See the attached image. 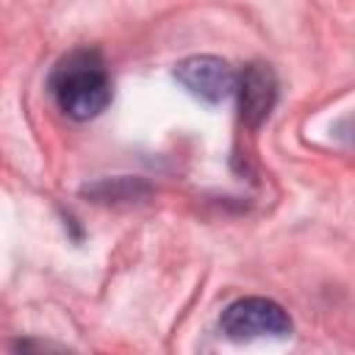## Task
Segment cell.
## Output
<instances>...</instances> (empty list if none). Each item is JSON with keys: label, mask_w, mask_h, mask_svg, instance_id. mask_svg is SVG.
I'll return each mask as SVG.
<instances>
[{"label": "cell", "mask_w": 355, "mask_h": 355, "mask_svg": "<svg viewBox=\"0 0 355 355\" xmlns=\"http://www.w3.org/2000/svg\"><path fill=\"white\" fill-rule=\"evenodd\" d=\"M178 83L202 103H222L233 94L236 72L219 55H189L175 67Z\"/></svg>", "instance_id": "obj_3"}, {"label": "cell", "mask_w": 355, "mask_h": 355, "mask_svg": "<svg viewBox=\"0 0 355 355\" xmlns=\"http://www.w3.org/2000/svg\"><path fill=\"white\" fill-rule=\"evenodd\" d=\"M219 327L233 341L286 338L291 333V316L275 300H266V297H241V300L230 302L222 311Z\"/></svg>", "instance_id": "obj_2"}, {"label": "cell", "mask_w": 355, "mask_h": 355, "mask_svg": "<svg viewBox=\"0 0 355 355\" xmlns=\"http://www.w3.org/2000/svg\"><path fill=\"white\" fill-rule=\"evenodd\" d=\"M233 94L239 100V116L247 128H258L266 122L277 103V75L269 64L252 61L236 75Z\"/></svg>", "instance_id": "obj_4"}, {"label": "cell", "mask_w": 355, "mask_h": 355, "mask_svg": "<svg viewBox=\"0 0 355 355\" xmlns=\"http://www.w3.org/2000/svg\"><path fill=\"white\" fill-rule=\"evenodd\" d=\"M147 191V186L144 183H139V180H130V178H111V180H103V183H97V186H92V194L97 197V200H136L139 194H144Z\"/></svg>", "instance_id": "obj_5"}, {"label": "cell", "mask_w": 355, "mask_h": 355, "mask_svg": "<svg viewBox=\"0 0 355 355\" xmlns=\"http://www.w3.org/2000/svg\"><path fill=\"white\" fill-rule=\"evenodd\" d=\"M47 89L58 111L78 122L100 116L114 94L108 67L92 47H78L61 55L47 78Z\"/></svg>", "instance_id": "obj_1"}]
</instances>
